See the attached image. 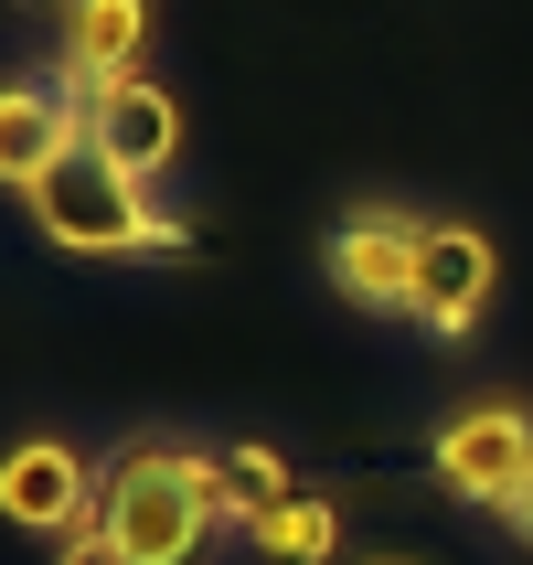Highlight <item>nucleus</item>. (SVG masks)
<instances>
[{"label": "nucleus", "instance_id": "obj_7", "mask_svg": "<svg viewBox=\"0 0 533 565\" xmlns=\"http://www.w3.org/2000/svg\"><path fill=\"white\" fill-rule=\"evenodd\" d=\"M86 150H107L128 182L171 171V160H182V107H171V86H160V75H118V86H96L86 96Z\"/></svg>", "mask_w": 533, "mask_h": 565}, {"label": "nucleus", "instance_id": "obj_3", "mask_svg": "<svg viewBox=\"0 0 533 565\" xmlns=\"http://www.w3.org/2000/svg\"><path fill=\"white\" fill-rule=\"evenodd\" d=\"M427 480H438L448 502H480V512H512V491L533 480V416L512 395H480L438 427L427 448Z\"/></svg>", "mask_w": 533, "mask_h": 565}, {"label": "nucleus", "instance_id": "obj_12", "mask_svg": "<svg viewBox=\"0 0 533 565\" xmlns=\"http://www.w3.org/2000/svg\"><path fill=\"white\" fill-rule=\"evenodd\" d=\"M54 565H128V555L107 544V523H86V534H64V544H54Z\"/></svg>", "mask_w": 533, "mask_h": 565}, {"label": "nucleus", "instance_id": "obj_4", "mask_svg": "<svg viewBox=\"0 0 533 565\" xmlns=\"http://www.w3.org/2000/svg\"><path fill=\"white\" fill-rule=\"evenodd\" d=\"M96 502H107V480L75 438H11L0 448V523H22V534H86Z\"/></svg>", "mask_w": 533, "mask_h": 565}, {"label": "nucleus", "instance_id": "obj_13", "mask_svg": "<svg viewBox=\"0 0 533 565\" xmlns=\"http://www.w3.org/2000/svg\"><path fill=\"white\" fill-rule=\"evenodd\" d=\"M502 523H512V534L533 544V480H523V491H512V512H502Z\"/></svg>", "mask_w": 533, "mask_h": 565}, {"label": "nucleus", "instance_id": "obj_10", "mask_svg": "<svg viewBox=\"0 0 533 565\" xmlns=\"http://www.w3.org/2000/svg\"><path fill=\"white\" fill-rule=\"evenodd\" d=\"M246 534H256V555H278V565H320L331 544H342V512H331V502H310V491H288L278 512H256Z\"/></svg>", "mask_w": 533, "mask_h": 565}, {"label": "nucleus", "instance_id": "obj_8", "mask_svg": "<svg viewBox=\"0 0 533 565\" xmlns=\"http://www.w3.org/2000/svg\"><path fill=\"white\" fill-rule=\"evenodd\" d=\"M139 54H150V0H64V54H54L43 86H64L86 107L96 86L139 75Z\"/></svg>", "mask_w": 533, "mask_h": 565}, {"label": "nucleus", "instance_id": "obj_5", "mask_svg": "<svg viewBox=\"0 0 533 565\" xmlns=\"http://www.w3.org/2000/svg\"><path fill=\"white\" fill-rule=\"evenodd\" d=\"M491 288H502V246L480 224H427L416 235V320L438 342H470L480 310H491Z\"/></svg>", "mask_w": 533, "mask_h": 565}, {"label": "nucleus", "instance_id": "obj_6", "mask_svg": "<svg viewBox=\"0 0 533 565\" xmlns=\"http://www.w3.org/2000/svg\"><path fill=\"white\" fill-rule=\"evenodd\" d=\"M416 235L427 224H406V214H352L331 235V288L374 320H416Z\"/></svg>", "mask_w": 533, "mask_h": 565}, {"label": "nucleus", "instance_id": "obj_11", "mask_svg": "<svg viewBox=\"0 0 533 565\" xmlns=\"http://www.w3.org/2000/svg\"><path fill=\"white\" fill-rule=\"evenodd\" d=\"M224 480H235V512H246V523H256V512H278L288 491H299L288 459H278L267 438H235V448H224Z\"/></svg>", "mask_w": 533, "mask_h": 565}, {"label": "nucleus", "instance_id": "obj_9", "mask_svg": "<svg viewBox=\"0 0 533 565\" xmlns=\"http://www.w3.org/2000/svg\"><path fill=\"white\" fill-rule=\"evenodd\" d=\"M64 150H86V107L64 86H0V182L32 192Z\"/></svg>", "mask_w": 533, "mask_h": 565}, {"label": "nucleus", "instance_id": "obj_1", "mask_svg": "<svg viewBox=\"0 0 533 565\" xmlns=\"http://www.w3.org/2000/svg\"><path fill=\"white\" fill-rule=\"evenodd\" d=\"M22 203L43 224V246H64V256H182V224L160 214L150 182H128L107 150H64Z\"/></svg>", "mask_w": 533, "mask_h": 565}, {"label": "nucleus", "instance_id": "obj_2", "mask_svg": "<svg viewBox=\"0 0 533 565\" xmlns=\"http://www.w3.org/2000/svg\"><path fill=\"white\" fill-rule=\"evenodd\" d=\"M96 523H107V544H118L128 565H203V534H214L203 491H182L171 448H150V438H139L118 470H107V502H96Z\"/></svg>", "mask_w": 533, "mask_h": 565}]
</instances>
